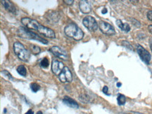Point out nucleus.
Wrapping results in <instances>:
<instances>
[{
    "label": "nucleus",
    "instance_id": "6e6552de",
    "mask_svg": "<svg viewBox=\"0 0 152 114\" xmlns=\"http://www.w3.org/2000/svg\"><path fill=\"white\" fill-rule=\"evenodd\" d=\"M137 50L138 55H140V58L142 59V60L145 62V63H147V65L148 64H149L150 60H151V56L150 55L149 52L140 45L137 46Z\"/></svg>",
    "mask_w": 152,
    "mask_h": 114
},
{
    "label": "nucleus",
    "instance_id": "f257e3e1",
    "mask_svg": "<svg viewBox=\"0 0 152 114\" xmlns=\"http://www.w3.org/2000/svg\"><path fill=\"white\" fill-rule=\"evenodd\" d=\"M21 23L27 28L30 29V30H34L37 31L39 33L42 34L44 36H46V37L50 38H53L56 37L55 32H54L53 30L42 25H41L36 20H33V19H30L29 18H23L21 19Z\"/></svg>",
    "mask_w": 152,
    "mask_h": 114
},
{
    "label": "nucleus",
    "instance_id": "b1692460",
    "mask_svg": "<svg viewBox=\"0 0 152 114\" xmlns=\"http://www.w3.org/2000/svg\"><path fill=\"white\" fill-rule=\"evenodd\" d=\"M147 18L149 20L152 21V11H149V12L147 13Z\"/></svg>",
    "mask_w": 152,
    "mask_h": 114
},
{
    "label": "nucleus",
    "instance_id": "aec40b11",
    "mask_svg": "<svg viewBox=\"0 0 152 114\" xmlns=\"http://www.w3.org/2000/svg\"><path fill=\"white\" fill-rule=\"evenodd\" d=\"M31 49H32V52L35 55H37V54H39L40 53L41 50L39 46H34V45H32V48H31Z\"/></svg>",
    "mask_w": 152,
    "mask_h": 114
},
{
    "label": "nucleus",
    "instance_id": "c756f323",
    "mask_svg": "<svg viewBox=\"0 0 152 114\" xmlns=\"http://www.w3.org/2000/svg\"><path fill=\"white\" fill-rule=\"evenodd\" d=\"M150 48H151V50L152 51V38L150 39Z\"/></svg>",
    "mask_w": 152,
    "mask_h": 114
},
{
    "label": "nucleus",
    "instance_id": "ddd939ff",
    "mask_svg": "<svg viewBox=\"0 0 152 114\" xmlns=\"http://www.w3.org/2000/svg\"><path fill=\"white\" fill-rule=\"evenodd\" d=\"M1 2L7 11H9V12L13 13H15V7L11 1H7V0H4V1L3 0H1Z\"/></svg>",
    "mask_w": 152,
    "mask_h": 114
},
{
    "label": "nucleus",
    "instance_id": "bb28decb",
    "mask_svg": "<svg viewBox=\"0 0 152 114\" xmlns=\"http://www.w3.org/2000/svg\"><path fill=\"white\" fill-rule=\"evenodd\" d=\"M148 29H149V31L150 33L152 34V25H149V27H148Z\"/></svg>",
    "mask_w": 152,
    "mask_h": 114
},
{
    "label": "nucleus",
    "instance_id": "6ab92c4d",
    "mask_svg": "<svg viewBox=\"0 0 152 114\" xmlns=\"http://www.w3.org/2000/svg\"><path fill=\"white\" fill-rule=\"evenodd\" d=\"M79 100L81 102H83V103H88L89 102V97L85 94H81L79 96Z\"/></svg>",
    "mask_w": 152,
    "mask_h": 114
},
{
    "label": "nucleus",
    "instance_id": "2eb2a0df",
    "mask_svg": "<svg viewBox=\"0 0 152 114\" xmlns=\"http://www.w3.org/2000/svg\"><path fill=\"white\" fill-rule=\"evenodd\" d=\"M17 71L19 74L23 76H25L27 74V69L23 65H20L17 67Z\"/></svg>",
    "mask_w": 152,
    "mask_h": 114
},
{
    "label": "nucleus",
    "instance_id": "2f4dec72",
    "mask_svg": "<svg viewBox=\"0 0 152 114\" xmlns=\"http://www.w3.org/2000/svg\"><path fill=\"white\" fill-rule=\"evenodd\" d=\"M37 114H43L42 111H38L37 113Z\"/></svg>",
    "mask_w": 152,
    "mask_h": 114
},
{
    "label": "nucleus",
    "instance_id": "c85d7f7f",
    "mask_svg": "<svg viewBox=\"0 0 152 114\" xmlns=\"http://www.w3.org/2000/svg\"><path fill=\"white\" fill-rule=\"evenodd\" d=\"M107 13V9H104L102 11V14H105V13Z\"/></svg>",
    "mask_w": 152,
    "mask_h": 114
},
{
    "label": "nucleus",
    "instance_id": "f03ea898",
    "mask_svg": "<svg viewBox=\"0 0 152 114\" xmlns=\"http://www.w3.org/2000/svg\"><path fill=\"white\" fill-rule=\"evenodd\" d=\"M65 33L69 37L76 41L82 39L83 37V32L81 29L75 24H69L65 28Z\"/></svg>",
    "mask_w": 152,
    "mask_h": 114
},
{
    "label": "nucleus",
    "instance_id": "cd10ccee",
    "mask_svg": "<svg viewBox=\"0 0 152 114\" xmlns=\"http://www.w3.org/2000/svg\"><path fill=\"white\" fill-rule=\"evenodd\" d=\"M25 114H34V112L32 111V109H30Z\"/></svg>",
    "mask_w": 152,
    "mask_h": 114
},
{
    "label": "nucleus",
    "instance_id": "7ed1b4c3",
    "mask_svg": "<svg viewBox=\"0 0 152 114\" xmlns=\"http://www.w3.org/2000/svg\"><path fill=\"white\" fill-rule=\"evenodd\" d=\"M18 36L21 38H27V39L30 40H36L44 44H48L47 40L42 38L41 36H39L37 34L34 33L32 31L27 30V29H25L24 28H19V30H18Z\"/></svg>",
    "mask_w": 152,
    "mask_h": 114
},
{
    "label": "nucleus",
    "instance_id": "4be33fe9",
    "mask_svg": "<svg viewBox=\"0 0 152 114\" xmlns=\"http://www.w3.org/2000/svg\"><path fill=\"white\" fill-rule=\"evenodd\" d=\"M131 20L132 24L135 25L136 27H137V28H140V23L139 22V21H137V20H135V19H133V18H132V20Z\"/></svg>",
    "mask_w": 152,
    "mask_h": 114
},
{
    "label": "nucleus",
    "instance_id": "a878e982",
    "mask_svg": "<svg viewBox=\"0 0 152 114\" xmlns=\"http://www.w3.org/2000/svg\"><path fill=\"white\" fill-rule=\"evenodd\" d=\"M64 2H65L66 4L72 5L74 3V0H71V1H70V0H69V1H67V0H65V1H64Z\"/></svg>",
    "mask_w": 152,
    "mask_h": 114
},
{
    "label": "nucleus",
    "instance_id": "0eeeda50",
    "mask_svg": "<svg viewBox=\"0 0 152 114\" xmlns=\"http://www.w3.org/2000/svg\"><path fill=\"white\" fill-rule=\"evenodd\" d=\"M99 28H100L101 32L107 35H114L116 33L114 27L110 23L104 22V21H100L99 23Z\"/></svg>",
    "mask_w": 152,
    "mask_h": 114
},
{
    "label": "nucleus",
    "instance_id": "f3484780",
    "mask_svg": "<svg viewBox=\"0 0 152 114\" xmlns=\"http://www.w3.org/2000/svg\"><path fill=\"white\" fill-rule=\"evenodd\" d=\"M40 65H41V67H43V68H45V69L47 68L48 65H49V61H48V59L46 58V57H44V58L42 59V61H41Z\"/></svg>",
    "mask_w": 152,
    "mask_h": 114
},
{
    "label": "nucleus",
    "instance_id": "393cba45",
    "mask_svg": "<svg viewBox=\"0 0 152 114\" xmlns=\"http://www.w3.org/2000/svg\"><path fill=\"white\" fill-rule=\"evenodd\" d=\"M102 91H103V92H104V94H107V95H110V94L107 93V92H108V87H107V86H104V88H103Z\"/></svg>",
    "mask_w": 152,
    "mask_h": 114
},
{
    "label": "nucleus",
    "instance_id": "423d86ee",
    "mask_svg": "<svg viewBox=\"0 0 152 114\" xmlns=\"http://www.w3.org/2000/svg\"><path fill=\"white\" fill-rule=\"evenodd\" d=\"M49 51L53 53V55H55L56 57H58V58L62 60L68 59V55L67 51L61 47H59V46H53V47L50 48Z\"/></svg>",
    "mask_w": 152,
    "mask_h": 114
},
{
    "label": "nucleus",
    "instance_id": "4468645a",
    "mask_svg": "<svg viewBox=\"0 0 152 114\" xmlns=\"http://www.w3.org/2000/svg\"><path fill=\"white\" fill-rule=\"evenodd\" d=\"M116 25H117L118 28H119L121 30H122L123 31L126 32H130V27L127 23H124L121 20H116Z\"/></svg>",
    "mask_w": 152,
    "mask_h": 114
},
{
    "label": "nucleus",
    "instance_id": "f8f14e48",
    "mask_svg": "<svg viewBox=\"0 0 152 114\" xmlns=\"http://www.w3.org/2000/svg\"><path fill=\"white\" fill-rule=\"evenodd\" d=\"M64 104H65L66 105H67L68 107L73 108V109H78L79 108V104H77V102L75 101V99H73L72 98L69 97L68 96L64 97L63 99H62Z\"/></svg>",
    "mask_w": 152,
    "mask_h": 114
},
{
    "label": "nucleus",
    "instance_id": "1a4fd4ad",
    "mask_svg": "<svg viewBox=\"0 0 152 114\" xmlns=\"http://www.w3.org/2000/svg\"><path fill=\"white\" fill-rule=\"evenodd\" d=\"M59 79L62 83H70L72 81V74L67 67H65L59 75Z\"/></svg>",
    "mask_w": 152,
    "mask_h": 114
},
{
    "label": "nucleus",
    "instance_id": "39448f33",
    "mask_svg": "<svg viewBox=\"0 0 152 114\" xmlns=\"http://www.w3.org/2000/svg\"><path fill=\"white\" fill-rule=\"evenodd\" d=\"M83 24L91 32H95L98 28V24L95 19L92 16L88 15L83 20Z\"/></svg>",
    "mask_w": 152,
    "mask_h": 114
},
{
    "label": "nucleus",
    "instance_id": "412c9836",
    "mask_svg": "<svg viewBox=\"0 0 152 114\" xmlns=\"http://www.w3.org/2000/svg\"><path fill=\"white\" fill-rule=\"evenodd\" d=\"M1 74H4V76H5L6 77H7V78H9V80H13L12 76H11V74L9 72V71H1Z\"/></svg>",
    "mask_w": 152,
    "mask_h": 114
},
{
    "label": "nucleus",
    "instance_id": "9d476101",
    "mask_svg": "<svg viewBox=\"0 0 152 114\" xmlns=\"http://www.w3.org/2000/svg\"><path fill=\"white\" fill-rule=\"evenodd\" d=\"M64 68H65V67H64L63 63H62V62L56 60L52 62V71L54 74L56 75V76H59Z\"/></svg>",
    "mask_w": 152,
    "mask_h": 114
},
{
    "label": "nucleus",
    "instance_id": "5701e85b",
    "mask_svg": "<svg viewBox=\"0 0 152 114\" xmlns=\"http://www.w3.org/2000/svg\"><path fill=\"white\" fill-rule=\"evenodd\" d=\"M121 114H143L141 113H139V112H135V111H126L122 113Z\"/></svg>",
    "mask_w": 152,
    "mask_h": 114
},
{
    "label": "nucleus",
    "instance_id": "9b49d317",
    "mask_svg": "<svg viewBox=\"0 0 152 114\" xmlns=\"http://www.w3.org/2000/svg\"><path fill=\"white\" fill-rule=\"evenodd\" d=\"M79 9L80 11L83 13H85V14L90 13L91 11V4L90 1H86V0L80 1Z\"/></svg>",
    "mask_w": 152,
    "mask_h": 114
},
{
    "label": "nucleus",
    "instance_id": "7c9ffc66",
    "mask_svg": "<svg viewBox=\"0 0 152 114\" xmlns=\"http://www.w3.org/2000/svg\"><path fill=\"white\" fill-rule=\"evenodd\" d=\"M121 86V84H120V83H118V84H117V87H118V88H119Z\"/></svg>",
    "mask_w": 152,
    "mask_h": 114
},
{
    "label": "nucleus",
    "instance_id": "dca6fc26",
    "mask_svg": "<svg viewBox=\"0 0 152 114\" xmlns=\"http://www.w3.org/2000/svg\"><path fill=\"white\" fill-rule=\"evenodd\" d=\"M117 102H118V104L119 106L124 105L125 103H126V97H125L124 94H119L117 97Z\"/></svg>",
    "mask_w": 152,
    "mask_h": 114
},
{
    "label": "nucleus",
    "instance_id": "a211bd4d",
    "mask_svg": "<svg viewBox=\"0 0 152 114\" xmlns=\"http://www.w3.org/2000/svg\"><path fill=\"white\" fill-rule=\"evenodd\" d=\"M30 88L33 92H37L38 90H39L40 86L39 84H36V83H33V84L30 85Z\"/></svg>",
    "mask_w": 152,
    "mask_h": 114
},
{
    "label": "nucleus",
    "instance_id": "20e7f679",
    "mask_svg": "<svg viewBox=\"0 0 152 114\" xmlns=\"http://www.w3.org/2000/svg\"><path fill=\"white\" fill-rule=\"evenodd\" d=\"M13 51L19 59L22 61L28 62L30 57V53L25 48L23 44L20 42L16 41L13 44Z\"/></svg>",
    "mask_w": 152,
    "mask_h": 114
}]
</instances>
